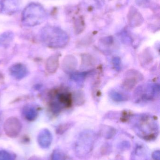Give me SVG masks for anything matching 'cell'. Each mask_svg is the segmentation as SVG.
Instances as JSON below:
<instances>
[{
  "label": "cell",
  "mask_w": 160,
  "mask_h": 160,
  "mask_svg": "<svg viewBox=\"0 0 160 160\" xmlns=\"http://www.w3.org/2000/svg\"><path fill=\"white\" fill-rule=\"evenodd\" d=\"M22 114L23 117L26 120L34 121L37 118L38 111L34 105L27 104L23 108Z\"/></svg>",
  "instance_id": "obj_12"
},
{
  "label": "cell",
  "mask_w": 160,
  "mask_h": 160,
  "mask_svg": "<svg viewBox=\"0 0 160 160\" xmlns=\"http://www.w3.org/2000/svg\"><path fill=\"white\" fill-rule=\"evenodd\" d=\"M45 16L46 12L41 5L32 3L23 11L22 21L25 26H35L42 23Z\"/></svg>",
  "instance_id": "obj_3"
},
{
  "label": "cell",
  "mask_w": 160,
  "mask_h": 160,
  "mask_svg": "<svg viewBox=\"0 0 160 160\" xmlns=\"http://www.w3.org/2000/svg\"><path fill=\"white\" fill-rule=\"evenodd\" d=\"M144 79L142 73L136 69H130L126 72L125 79L122 83V88L127 91H131Z\"/></svg>",
  "instance_id": "obj_6"
},
{
  "label": "cell",
  "mask_w": 160,
  "mask_h": 160,
  "mask_svg": "<svg viewBox=\"0 0 160 160\" xmlns=\"http://www.w3.org/2000/svg\"><path fill=\"white\" fill-rule=\"evenodd\" d=\"M112 65L116 72H120L122 69V61L121 58L118 56L113 57L112 59Z\"/></svg>",
  "instance_id": "obj_20"
},
{
  "label": "cell",
  "mask_w": 160,
  "mask_h": 160,
  "mask_svg": "<svg viewBox=\"0 0 160 160\" xmlns=\"http://www.w3.org/2000/svg\"><path fill=\"white\" fill-rule=\"evenodd\" d=\"M9 72L10 75L14 78L20 80L28 75V70L26 66L19 63L11 66L9 68Z\"/></svg>",
  "instance_id": "obj_10"
},
{
  "label": "cell",
  "mask_w": 160,
  "mask_h": 160,
  "mask_svg": "<svg viewBox=\"0 0 160 160\" xmlns=\"http://www.w3.org/2000/svg\"><path fill=\"white\" fill-rule=\"evenodd\" d=\"M139 132L145 135L148 139L155 137L158 127L156 119L153 116L148 114H142L138 118V122L135 125Z\"/></svg>",
  "instance_id": "obj_5"
},
{
  "label": "cell",
  "mask_w": 160,
  "mask_h": 160,
  "mask_svg": "<svg viewBox=\"0 0 160 160\" xmlns=\"http://www.w3.org/2000/svg\"><path fill=\"white\" fill-rule=\"evenodd\" d=\"M85 29L84 22L81 20H77L74 24V31L76 34L79 35Z\"/></svg>",
  "instance_id": "obj_21"
},
{
  "label": "cell",
  "mask_w": 160,
  "mask_h": 160,
  "mask_svg": "<svg viewBox=\"0 0 160 160\" xmlns=\"http://www.w3.org/2000/svg\"><path fill=\"white\" fill-rule=\"evenodd\" d=\"M77 58L71 54L65 56L62 63V68L64 72L68 74H71L75 72L78 66Z\"/></svg>",
  "instance_id": "obj_9"
},
{
  "label": "cell",
  "mask_w": 160,
  "mask_h": 160,
  "mask_svg": "<svg viewBox=\"0 0 160 160\" xmlns=\"http://www.w3.org/2000/svg\"><path fill=\"white\" fill-rule=\"evenodd\" d=\"M94 71V70H89L82 72H74L70 74V79L77 83L81 84L87 76Z\"/></svg>",
  "instance_id": "obj_16"
},
{
  "label": "cell",
  "mask_w": 160,
  "mask_h": 160,
  "mask_svg": "<svg viewBox=\"0 0 160 160\" xmlns=\"http://www.w3.org/2000/svg\"><path fill=\"white\" fill-rule=\"evenodd\" d=\"M22 125L18 118L10 117L7 119L4 125L6 133L10 137H16L21 130Z\"/></svg>",
  "instance_id": "obj_8"
},
{
  "label": "cell",
  "mask_w": 160,
  "mask_h": 160,
  "mask_svg": "<svg viewBox=\"0 0 160 160\" xmlns=\"http://www.w3.org/2000/svg\"><path fill=\"white\" fill-rule=\"evenodd\" d=\"M40 38L42 43L51 48H61L65 47L70 41L66 32L60 28L48 26L41 29Z\"/></svg>",
  "instance_id": "obj_2"
},
{
  "label": "cell",
  "mask_w": 160,
  "mask_h": 160,
  "mask_svg": "<svg viewBox=\"0 0 160 160\" xmlns=\"http://www.w3.org/2000/svg\"><path fill=\"white\" fill-rule=\"evenodd\" d=\"M38 140L41 146L45 148L49 146L52 140V135L50 132L47 129L41 131L39 135Z\"/></svg>",
  "instance_id": "obj_14"
},
{
  "label": "cell",
  "mask_w": 160,
  "mask_h": 160,
  "mask_svg": "<svg viewBox=\"0 0 160 160\" xmlns=\"http://www.w3.org/2000/svg\"><path fill=\"white\" fill-rule=\"evenodd\" d=\"M160 88L159 83H149L138 87L134 94L136 102L157 99L159 97Z\"/></svg>",
  "instance_id": "obj_4"
},
{
  "label": "cell",
  "mask_w": 160,
  "mask_h": 160,
  "mask_svg": "<svg viewBox=\"0 0 160 160\" xmlns=\"http://www.w3.org/2000/svg\"><path fill=\"white\" fill-rule=\"evenodd\" d=\"M81 57V65L85 68L93 67L95 64V58L89 53H82Z\"/></svg>",
  "instance_id": "obj_19"
},
{
  "label": "cell",
  "mask_w": 160,
  "mask_h": 160,
  "mask_svg": "<svg viewBox=\"0 0 160 160\" xmlns=\"http://www.w3.org/2000/svg\"><path fill=\"white\" fill-rule=\"evenodd\" d=\"M73 102V95L65 88H57L49 91L48 103L53 114H59L63 110L69 109Z\"/></svg>",
  "instance_id": "obj_1"
},
{
  "label": "cell",
  "mask_w": 160,
  "mask_h": 160,
  "mask_svg": "<svg viewBox=\"0 0 160 160\" xmlns=\"http://www.w3.org/2000/svg\"><path fill=\"white\" fill-rule=\"evenodd\" d=\"M100 43L101 46L104 47H110L112 46L114 43L113 38L111 36L101 38L100 40Z\"/></svg>",
  "instance_id": "obj_22"
},
{
  "label": "cell",
  "mask_w": 160,
  "mask_h": 160,
  "mask_svg": "<svg viewBox=\"0 0 160 160\" xmlns=\"http://www.w3.org/2000/svg\"><path fill=\"white\" fill-rule=\"evenodd\" d=\"M74 99H75V102H76L77 105H81L84 103V96L82 92H81L80 91H78L77 93H76L75 98H73V100Z\"/></svg>",
  "instance_id": "obj_23"
},
{
  "label": "cell",
  "mask_w": 160,
  "mask_h": 160,
  "mask_svg": "<svg viewBox=\"0 0 160 160\" xmlns=\"http://www.w3.org/2000/svg\"><path fill=\"white\" fill-rule=\"evenodd\" d=\"M17 0H0V12L12 13L18 8Z\"/></svg>",
  "instance_id": "obj_13"
},
{
  "label": "cell",
  "mask_w": 160,
  "mask_h": 160,
  "mask_svg": "<svg viewBox=\"0 0 160 160\" xmlns=\"http://www.w3.org/2000/svg\"><path fill=\"white\" fill-rule=\"evenodd\" d=\"M0 160H11L10 155L4 151H0Z\"/></svg>",
  "instance_id": "obj_24"
},
{
  "label": "cell",
  "mask_w": 160,
  "mask_h": 160,
  "mask_svg": "<svg viewBox=\"0 0 160 160\" xmlns=\"http://www.w3.org/2000/svg\"><path fill=\"white\" fill-rule=\"evenodd\" d=\"M109 96L113 101L117 102L127 101L129 99V97L127 95L114 89L109 91Z\"/></svg>",
  "instance_id": "obj_18"
},
{
  "label": "cell",
  "mask_w": 160,
  "mask_h": 160,
  "mask_svg": "<svg viewBox=\"0 0 160 160\" xmlns=\"http://www.w3.org/2000/svg\"><path fill=\"white\" fill-rule=\"evenodd\" d=\"M94 134L90 131L85 132L81 134L79 140L77 141V150L80 154H87L92 149L94 143Z\"/></svg>",
  "instance_id": "obj_7"
},
{
  "label": "cell",
  "mask_w": 160,
  "mask_h": 160,
  "mask_svg": "<svg viewBox=\"0 0 160 160\" xmlns=\"http://www.w3.org/2000/svg\"><path fill=\"white\" fill-rule=\"evenodd\" d=\"M141 64L144 66L148 65L153 62L154 60L153 53L149 48L143 51L140 57Z\"/></svg>",
  "instance_id": "obj_17"
},
{
  "label": "cell",
  "mask_w": 160,
  "mask_h": 160,
  "mask_svg": "<svg viewBox=\"0 0 160 160\" xmlns=\"http://www.w3.org/2000/svg\"><path fill=\"white\" fill-rule=\"evenodd\" d=\"M14 39L12 32H7L0 35V48H7L9 47Z\"/></svg>",
  "instance_id": "obj_15"
},
{
  "label": "cell",
  "mask_w": 160,
  "mask_h": 160,
  "mask_svg": "<svg viewBox=\"0 0 160 160\" xmlns=\"http://www.w3.org/2000/svg\"><path fill=\"white\" fill-rule=\"evenodd\" d=\"M60 54L56 53L52 55L47 59L45 68L46 71L50 74L55 73L59 66V57Z\"/></svg>",
  "instance_id": "obj_11"
}]
</instances>
